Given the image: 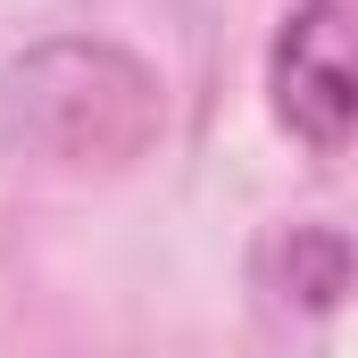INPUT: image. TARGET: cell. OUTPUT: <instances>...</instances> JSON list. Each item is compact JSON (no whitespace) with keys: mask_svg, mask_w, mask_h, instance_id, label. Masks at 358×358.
<instances>
[{"mask_svg":"<svg viewBox=\"0 0 358 358\" xmlns=\"http://www.w3.org/2000/svg\"><path fill=\"white\" fill-rule=\"evenodd\" d=\"M275 117L317 150L334 159L350 142V0H292L283 34H275Z\"/></svg>","mask_w":358,"mask_h":358,"instance_id":"6da1fadb","label":"cell"}]
</instances>
